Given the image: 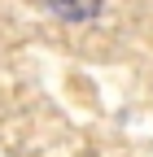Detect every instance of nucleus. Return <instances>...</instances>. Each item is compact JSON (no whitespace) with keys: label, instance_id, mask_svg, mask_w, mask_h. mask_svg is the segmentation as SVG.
I'll return each instance as SVG.
<instances>
[{"label":"nucleus","instance_id":"obj_1","mask_svg":"<svg viewBox=\"0 0 153 157\" xmlns=\"http://www.w3.org/2000/svg\"><path fill=\"white\" fill-rule=\"evenodd\" d=\"M57 17H66V22H88V17H96L101 0H53Z\"/></svg>","mask_w":153,"mask_h":157}]
</instances>
